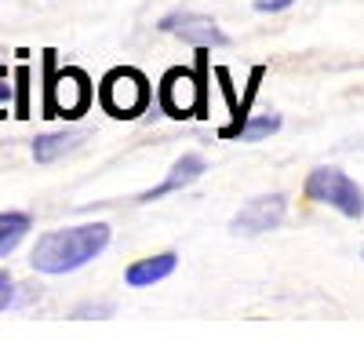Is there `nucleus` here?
Returning a JSON list of instances; mask_svg holds the SVG:
<instances>
[{
    "label": "nucleus",
    "mask_w": 364,
    "mask_h": 350,
    "mask_svg": "<svg viewBox=\"0 0 364 350\" xmlns=\"http://www.w3.org/2000/svg\"><path fill=\"white\" fill-rule=\"evenodd\" d=\"M15 303V281L8 270H0V310H8Z\"/></svg>",
    "instance_id": "dca6fc26"
},
{
    "label": "nucleus",
    "mask_w": 364,
    "mask_h": 350,
    "mask_svg": "<svg viewBox=\"0 0 364 350\" xmlns=\"http://www.w3.org/2000/svg\"><path fill=\"white\" fill-rule=\"evenodd\" d=\"M306 197L317 201V204H328V208L343 212L346 219H360L364 216V190L350 179L343 168H331V164H321L306 175Z\"/></svg>",
    "instance_id": "7ed1b4c3"
},
{
    "label": "nucleus",
    "mask_w": 364,
    "mask_h": 350,
    "mask_svg": "<svg viewBox=\"0 0 364 350\" xmlns=\"http://www.w3.org/2000/svg\"><path fill=\"white\" fill-rule=\"evenodd\" d=\"M157 29H161V33L182 37L193 48H226L230 44V37L219 29V22L208 18V15H197V11H171V15L161 18Z\"/></svg>",
    "instance_id": "0eeeda50"
},
{
    "label": "nucleus",
    "mask_w": 364,
    "mask_h": 350,
    "mask_svg": "<svg viewBox=\"0 0 364 350\" xmlns=\"http://www.w3.org/2000/svg\"><path fill=\"white\" fill-rule=\"evenodd\" d=\"M288 216V201L284 193H259L252 201H245L230 219L233 233H266V230H277Z\"/></svg>",
    "instance_id": "423d86ee"
},
{
    "label": "nucleus",
    "mask_w": 364,
    "mask_h": 350,
    "mask_svg": "<svg viewBox=\"0 0 364 350\" xmlns=\"http://www.w3.org/2000/svg\"><path fill=\"white\" fill-rule=\"evenodd\" d=\"M204 157L200 154H182L175 164H171V171H168V179L161 183V186H154V190H146L139 201L146 204V201H157V197H164V193H175V190H182V186H190V183H197L200 175H204Z\"/></svg>",
    "instance_id": "6e6552de"
},
{
    "label": "nucleus",
    "mask_w": 364,
    "mask_h": 350,
    "mask_svg": "<svg viewBox=\"0 0 364 350\" xmlns=\"http://www.w3.org/2000/svg\"><path fill=\"white\" fill-rule=\"evenodd\" d=\"M73 317H113V303H80L73 307Z\"/></svg>",
    "instance_id": "2eb2a0df"
},
{
    "label": "nucleus",
    "mask_w": 364,
    "mask_h": 350,
    "mask_svg": "<svg viewBox=\"0 0 364 350\" xmlns=\"http://www.w3.org/2000/svg\"><path fill=\"white\" fill-rule=\"evenodd\" d=\"M360 255H364V248H360Z\"/></svg>",
    "instance_id": "6ab92c4d"
},
{
    "label": "nucleus",
    "mask_w": 364,
    "mask_h": 350,
    "mask_svg": "<svg viewBox=\"0 0 364 350\" xmlns=\"http://www.w3.org/2000/svg\"><path fill=\"white\" fill-rule=\"evenodd\" d=\"M161 110L175 121L182 117H197L204 110V88H200V77L190 73V70H168L164 80H161Z\"/></svg>",
    "instance_id": "39448f33"
},
{
    "label": "nucleus",
    "mask_w": 364,
    "mask_h": 350,
    "mask_svg": "<svg viewBox=\"0 0 364 350\" xmlns=\"http://www.w3.org/2000/svg\"><path fill=\"white\" fill-rule=\"evenodd\" d=\"M84 139H87V135H84L80 128L37 135V139H33V157H37V164H51V161H58L63 154H73Z\"/></svg>",
    "instance_id": "9d476101"
},
{
    "label": "nucleus",
    "mask_w": 364,
    "mask_h": 350,
    "mask_svg": "<svg viewBox=\"0 0 364 350\" xmlns=\"http://www.w3.org/2000/svg\"><path fill=\"white\" fill-rule=\"evenodd\" d=\"M29 226H33L29 212H0V255H11L29 233Z\"/></svg>",
    "instance_id": "9b49d317"
},
{
    "label": "nucleus",
    "mask_w": 364,
    "mask_h": 350,
    "mask_svg": "<svg viewBox=\"0 0 364 350\" xmlns=\"http://www.w3.org/2000/svg\"><path fill=\"white\" fill-rule=\"evenodd\" d=\"M8 102H11V84H8V70L0 66V117H8Z\"/></svg>",
    "instance_id": "f3484780"
},
{
    "label": "nucleus",
    "mask_w": 364,
    "mask_h": 350,
    "mask_svg": "<svg viewBox=\"0 0 364 350\" xmlns=\"http://www.w3.org/2000/svg\"><path fill=\"white\" fill-rule=\"evenodd\" d=\"M106 245H109V226L106 223L48 230L37 241L29 262H33V270H41V274H73V270L87 267L95 255H102Z\"/></svg>",
    "instance_id": "f257e3e1"
},
{
    "label": "nucleus",
    "mask_w": 364,
    "mask_h": 350,
    "mask_svg": "<svg viewBox=\"0 0 364 350\" xmlns=\"http://www.w3.org/2000/svg\"><path fill=\"white\" fill-rule=\"evenodd\" d=\"M15 92H18V99H15V117H29V66H18L15 70Z\"/></svg>",
    "instance_id": "4468645a"
},
{
    "label": "nucleus",
    "mask_w": 364,
    "mask_h": 350,
    "mask_svg": "<svg viewBox=\"0 0 364 350\" xmlns=\"http://www.w3.org/2000/svg\"><path fill=\"white\" fill-rule=\"evenodd\" d=\"M178 267V255L175 252H161V255H146V259H135L132 267L124 270V281L132 288H149V285H157L164 277H171Z\"/></svg>",
    "instance_id": "1a4fd4ad"
},
{
    "label": "nucleus",
    "mask_w": 364,
    "mask_h": 350,
    "mask_svg": "<svg viewBox=\"0 0 364 350\" xmlns=\"http://www.w3.org/2000/svg\"><path fill=\"white\" fill-rule=\"evenodd\" d=\"M273 132H281V117L277 113H266V117H248V124L240 128V142H259V139H266V135H273Z\"/></svg>",
    "instance_id": "ddd939ff"
},
{
    "label": "nucleus",
    "mask_w": 364,
    "mask_h": 350,
    "mask_svg": "<svg viewBox=\"0 0 364 350\" xmlns=\"http://www.w3.org/2000/svg\"><path fill=\"white\" fill-rule=\"evenodd\" d=\"M262 77H266V66H252V77H248V92H245V102H240V110H237V117H233V124L219 128V139H237V135H240V128L248 124V117H252V99H255V92H259Z\"/></svg>",
    "instance_id": "f8f14e48"
},
{
    "label": "nucleus",
    "mask_w": 364,
    "mask_h": 350,
    "mask_svg": "<svg viewBox=\"0 0 364 350\" xmlns=\"http://www.w3.org/2000/svg\"><path fill=\"white\" fill-rule=\"evenodd\" d=\"M99 102L109 117L132 121V117H139L149 106V80L132 66H117L99 84Z\"/></svg>",
    "instance_id": "20e7f679"
},
{
    "label": "nucleus",
    "mask_w": 364,
    "mask_h": 350,
    "mask_svg": "<svg viewBox=\"0 0 364 350\" xmlns=\"http://www.w3.org/2000/svg\"><path fill=\"white\" fill-rule=\"evenodd\" d=\"M252 4H255V11H284V8H291L295 4V0H252Z\"/></svg>",
    "instance_id": "a211bd4d"
},
{
    "label": "nucleus",
    "mask_w": 364,
    "mask_h": 350,
    "mask_svg": "<svg viewBox=\"0 0 364 350\" xmlns=\"http://www.w3.org/2000/svg\"><path fill=\"white\" fill-rule=\"evenodd\" d=\"M91 102V80L84 70H58L55 66V51H44V102H41V117H77L87 110Z\"/></svg>",
    "instance_id": "f03ea898"
}]
</instances>
